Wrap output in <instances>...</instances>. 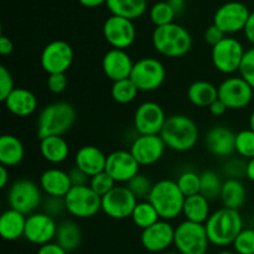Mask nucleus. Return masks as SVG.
Instances as JSON below:
<instances>
[{
	"label": "nucleus",
	"mask_w": 254,
	"mask_h": 254,
	"mask_svg": "<svg viewBox=\"0 0 254 254\" xmlns=\"http://www.w3.org/2000/svg\"><path fill=\"white\" fill-rule=\"evenodd\" d=\"M205 227L211 245L227 247L233 245L236 238L243 231V218L240 211L222 207L211 213Z\"/></svg>",
	"instance_id": "nucleus-1"
},
{
	"label": "nucleus",
	"mask_w": 254,
	"mask_h": 254,
	"mask_svg": "<svg viewBox=\"0 0 254 254\" xmlns=\"http://www.w3.org/2000/svg\"><path fill=\"white\" fill-rule=\"evenodd\" d=\"M76 116L74 107L67 102L47 104L40 112L37 119V136L40 139L54 135L62 136L73 127Z\"/></svg>",
	"instance_id": "nucleus-2"
},
{
	"label": "nucleus",
	"mask_w": 254,
	"mask_h": 254,
	"mask_svg": "<svg viewBox=\"0 0 254 254\" xmlns=\"http://www.w3.org/2000/svg\"><path fill=\"white\" fill-rule=\"evenodd\" d=\"M198 128L188 116L175 114L166 119L160 136L165 145L175 151H189L198 140Z\"/></svg>",
	"instance_id": "nucleus-3"
},
{
	"label": "nucleus",
	"mask_w": 254,
	"mask_h": 254,
	"mask_svg": "<svg viewBox=\"0 0 254 254\" xmlns=\"http://www.w3.org/2000/svg\"><path fill=\"white\" fill-rule=\"evenodd\" d=\"M153 46L160 55L170 59H179L188 54L192 46L190 32L181 25L171 22L156 27L153 32Z\"/></svg>",
	"instance_id": "nucleus-4"
},
{
	"label": "nucleus",
	"mask_w": 254,
	"mask_h": 254,
	"mask_svg": "<svg viewBox=\"0 0 254 254\" xmlns=\"http://www.w3.org/2000/svg\"><path fill=\"white\" fill-rule=\"evenodd\" d=\"M185 198L176 181L165 179L154 184L146 200L155 207L161 220L171 221L183 215Z\"/></svg>",
	"instance_id": "nucleus-5"
},
{
	"label": "nucleus",
	"mask_w": 254,
	"mask_h": 254,
	"mask_svg": "<svg viewBox=\"0 0 254 254\" xmlns=\"http://www.w3.org/2000/svg\"><path fill=\"white\" fill-rule=\"evenodd\" d=\"M174 246L180 254H206L210 241L205 225L186 220L181 222L175 228Z\"/></svg>",
	"instance_id": "nucleus-6"
},
{
	"label": "nucleus",
	"mask_w": 254,
	"mask_h": 254,
	"mask_svg": "<svg viewBox=\"0 0 254 254\" xmlns=\"http://www.w3.org/2000/svg\"><path fill=\"white\" fill-rule=\"evenodd\" d=\"M41 188L34 181L21 179L10 186L7 192V202L10 208L26 215H32L42 203Z\"/></svg>",
	"instance_id": "nucleus-7"
},
{
	"label": "nucleus",
	"mask_w": 254,
	"mask_h": 254,
	"mask_svg": "<svg viewBox=\"0 0 254 254\" xmlns=\"http://www.w3.org/2000/svg\"><path fill=\"white\" fill-rule=\"evenodd\" d=\"M166 77L163 62L154 57H143L134 62L129 78L134 82L139 92H151L160 88Z\"/></svg>",
	"instance_id": "nucleus-8"
},
{
	"label": "nucleus",
	"mask_w": 254,
	"mask_h": 254,
	"mask_svg": "<svg viewBox=\"0 0 254 254\" xmlns=\"http://www.w3.org/2000/svg\"><path fill=\"white\" fill-rule=\"evenodd\" d=\"M66 210L78 218H91L102 211V197L89 185L73 186L64 196Z\"/></svg>",
	"instance_id": "nucleus-9"
},
{
	"label": "nucleus",
	"mask_w": 254,
	"mask_h": 254,
	"mask_svg": "<svg viewBox=\"0 0 254 254\" xmlns=\"http://www.w3.org/2000/svg\"><path fill=\"white\" fill-rule=\"evenodd\" d=\"M246 51L243 45L235 37H225L212 47L211 57L216 69L225 74H232L240 71Z\"/></svg>",
	"instance_id": "nucleus-10"
},
{
	"label": "nucleus",
	"mask_w": 254,
	"mask_h": 254,
	"mask_svg": "<svg viewBox=\"0 0 254 254\" xmlns=\"http://www.w3.org/2000/svg\"><path fill=\"white\" fill-rule=\"evenodd\" d=\"M73 49L64 40H55L42 50L40 64L49 74L66 73L73 62Z\"/></svg>",
	"instance_id": "nucleus-11"
},
{
	"label": "nucleus",
	"mask_w": 254,
	"mask_h": 254,
	"mask_svg": "<svg viewBox=\"0 0 254 254\" xmlns=\"http://www.w3.org/2000/svg\"><path fill=\"white\" fill-rule=\"evenodd\" d=\"M138 198L127 186H116L102 197V211L113 220L131 217Z\"/></svg>",
	"instance_id": "nucleus-12"
},
{
	"label": "nucleus",
	"mask_w": 254,
	"mask_h": 254,
	"mask_svg": "<svg viewBox=\"0 0 254 254\" xmlns=\"http://www.w3.org/2000/svg\"><path fill=\"white\" fill-rule=\"evenodd\" d=\"M166 119V114L160 104L144 102L134 113V128L139 135H160Z\"/></svg>",
	"instance_id": "nucleus-13"
},
{
	"label": "nucleus",
	"mask_w": 254,
	"mask_h": 254,
	"mask_svg": "<svg viewBox=\"0 0 254 254\" xmlns=\"http://www.w3.org/2000/svg\"><path fill=\"white\" fill-rule=\"evenodd\" d=\"M251 11L240 1H230L217 9L213 16V24L225 34H236L243 31L247 25Z\"/></svg>",
	"instance_id": "nucleus-14"
},
{
	"label": "nucleus",
	"mask_w": 254,
	"mask_h": 254,
	"mask_svg": "<svg viewBox=\"0 0 254 254\" xmlns=\"http://www.w3.org/2000/svg\"><path fill=\"white\" fill-rule=\"evenodd\" d=\"M254 89L242 77H230L218 86V99L228 109H243L251 104Z\"/></svg>",
	"instance_id": "nucleus-15"
},
{
	"label": "nucleus",
	"mask_w": 254,
	"mask_h": 254,
	"mask_svg": "<svg viewBox=\"0 0 254 254\" xmlns=\"http://www.w3.org/2000/svg\"><path fill=\"white\" fill-rule=\"evenodd\" d=\"M103 35L113 49L126 50L135 41L136 31L131 20L112 15L104 21Z\"/></svg>",
	"instance_id": "nucleus-16"
},
{
	"label": "nucleus",
	"mask_w": 254,
	"mask_h": 254,
	"mask_svg": "<svg viewBox=\"0 0 254 254\" xmlns=\"http://www.w3.org/2000/svg\"><path fill=\"white\" fill-rule=\"evenodd\" d=\"M57 227L54 217L45 212H36L27 216L24 238L36 246H44L56 238Z\"/></svg>",
	"instance_id": "nucleus-17"
},
{
	"label": "nucleus",
	"mask_w": 254,
	"mask_h": 254,
	"mask_svg": "<svg viewBox=\"0 0 254 254\" xmlns=\"http://www.w3.org/2000/svg\"><path fill=\"white\" fill-rule=\"evenodd\" d=\"M165 143L160 135H138L131 143L129 151L140 166L158 163L165 153Z\"/></svg>",
	"instance_id": "nucleus-18"
},
{
	"label": "nucleus",
	"mask_w": 254,
	"mask_h": 254,
	"mask_svg": "<svg viewBox=\"0 0 254 254\" xmlns=\"http://www.w3.org/2000/svg\"><path fill=\"white\" fill-rule=\"evenodd\" d=\"M175 228L169 221L159 220L150 227L143 230L140 242L148 252L163 253L166 252L171 245H174Z\"/></svg>",
	"instance_id": "nucleus-19"
},
{
	"label": "nucleus",
	"mask_w": 254,
	"mask_h": 254,
	"mask_svg": "<svg viewBox=\"0 0 254 254\" xmlns=\"http://www.w3.org/2000/svg\"><path fill=\"white\" fill-rule=\"evenodd\" d=\"M140 165L129 150H116L107 155L106 173L116 183H129L139 174Z\"/></svg>",
	"instance_id": "nucleus-20"
},
{
	"label": "nucleus",
	"mask_w": 254,
	"mask_h": 254,
	"mask_svg": "<svg viewBox=\"0 0 254 254\" xmlns=\"http://www.w3.org/2000/svg\"><path fill=\"white\" fill-rule=\"evenodd\" d=\"M134 62L126 50L112 49L104 55L102 68L107 78L113 82L122 81L130 77Z\"/></svg>",
	"instance_id": "nucleus-21"
},
{
	"label": "nucleus",
	"mask_w": 254,
	"mask_h": 254,
	"mask_svg": "<svg viewBox=\"0 0 254 254\" xmlns=\"http://www.w3.org/2000/svg\"><path fill=\"white\" fill-rule=\"evenodd\" d=\"M206 148L218 158H227L236 153V134L223 126L212 127L206 133Z\"/></svg>",
	"instance_id": "nucleus-22"
},
{
	"label": "nucleus",
	"mask_w": 254,
	"mask_h": 254,
	"mask_svg": "<svg viewBox=\"0 0 254 254\" xmlns=\"http://www.w3.org/2000/svg\"><path fill=\"white\" fill-rule=\"evenodd\" d=\"M40 188L47 196L64 197L69 192L72 186L68 173L61 169H47L40 178Z\"/></svg>",
	"instance_id": "nucleus-23"
},
{
	"label": "nucleus",
	"mask_w": 254,
	"mask_h": 254,
	"mask_svg": "<svg viewBox=\"0 0 254 254\" xmlns=\"http://www.w3.org/2000/svg\"><path fill=\"white\" fill-rule=\"evenodd\" d=\"M107 155L99 148L86 145L78 149L74 156V165L83 170L89 178L106 171Z\"/></svg>",
	"instance_id": "nucleus-24"
},
{
	"label": "nucleus",
	"mask_w": 254,
	"mask_h": 254,
	"mask_svg": "<svg viewBox=\"0 0 254 254\" xmlns=\"http://www.w3.org/2000/svg\"><path fill=\"white\" fill-rule=\"evenodd\" d=\"M2 103L7 111L16 117H29L36 111L37 98L26 88H15Z\"/></svg>",
	"instance_id": "nucleus-25"
},
{
	"label": "nucleus",
	"mask_w": 254,
	"mask_h": 254,
	"mask_svg": "<svg viewBox=\"0 0 254 254\" xmlns=\"http://www.w3.org/2000/svg\"><path fill=\"white\" fill-rule=\"evenodd\" d=\"M26 218L24 213L14 208L4 211L0 217V236L2 240L12 242L24 237Z\"/></svg>",
	"instance_id": "nucleus-26"
},
{
	"label": "nucleus",
	"mask_w": 254,
	"mask_h": 254,
	"mask_svg": "<svg viewBox=\"0 0 254 254\" xmlns=\"http://www.w3.org/2000/svg\"><path fill=\"white\" fill-rule=\"evenodd\" d=\"M25 156L22 141L11 134H4L0 138V164L6 168L19 165Z\"/></svg>",
	"instance_id": "nucleus-27"
},
{
	"label": "nucleus",
	"mask_w": 254,
	"mask_h": 254,
	"mask_svg": "<svg viewBox=\"0 0 254 254\" xmlns=\"http://www.w3.org/2000/svg\"><path fill=\"white\" fill-rule=\"evenodd\" d=\"M40 153L42 158L51 164H61L69 155L68 143L62 136L54 135L40 139Z\"/></svg>",
	"instance_id": "nucleus-28"
},
{
	"label": "nucleus",
	"mask_w": 254,
	"mask_h": 254,
	"mask_svg": "<svg viewBox=\"0 0 254 254\" xmlns=\"http://www.w3.org/2000/svg\"><path fill=\"white\" fill-rule=\"evenodd\" d=\"M220 198L223 203V207L240 211L247 200L246 186L238 179H227L223 181Z\"/></svg>",
	"instance_id": "nucleus-29"
},
{
	"label": "nucleus",
	"mask_w": 254,
	"mask_h": 254,
	"mask_svg": "<svg viewBox=\"0 0 254 254\" xmlns=\"http://www.w3.org/2000/svg\"><path fill=\"white\" fill-rule=\"evenodd\" d=\"M183 215L185 216L186 221L205 225L206 221L211 216L210 201L201 193L189 196V197L185 198V202H184Z\"/></svg>",
	"instance_id": "nucleus-30"
},
{
	"label": "nucleus",
	"mask_w": 254,
	"mask_h": 254,
	"mask_svg": "<svg viewBox=\"0 0 254 254\" xmlns=\"http://www.w3.org/2000/svg\"><path fill=\"white\" fill-rule=\"evenodd\" d=\"M188 98L196 107H210L218 99V87L207 81H196L189 87Z\"/></svg>",
	"instance_id": "nucleus-31"
},
{
	"label": "nucleus",
	"mask_w": 254,
	"mask_h": 254,
	"mask_svg": "<svg viewBox=\"0 0 254 254\" xmlns=\"http://www.w3.org/2000/svg\"><path fill=\"white\" fill-rule=\"evenodd\" d=\"M146 0H107V7L112 15L135 20L145 12Z\"/></svg>",
	"instance_id": "nucleus-32"
},
{
	"label": "nucleus",
	"mask_w": 254,
	"mask_h": 254,
	"mask_svg": "<svg viewBox=\"0 0 254 254\" xmlns=\"http://www.w3.org/2000/svg\"><path fill=\"white\" fill-rule=\"evenodd\" d=\"M57 243L67 251V253L77 250L82 242V232L79 226L73 221H64L57 227L56 238Z\"/></svg>",
	"instance_id": "nucleus-33"
},
{
	"label": "nucleus",
	"mask_w": 254,
	"mask_h": 254,
	"mask_svg": "<svg viewBox=\"0 0 254 254\" xmlns=\"http://www.w3.org/2000/svg\"><path fill=\"white\" fill-rule=\"evenodd\" d=\"M131 220H133L134 225L140 230H145V228L150 227L154 223L161 220L159 216L158 211L155 210L153 205L146 201H139L136 203L135 208H134L133 213H131Z\"/></svg>",
	"instance_id": "nucleus-34"
},
{
	"label": "nucleus",
	"mask_w": 254,
	"mask_h": 254,
	"mask_svg": "<svg viewBox=\"0 0 254 254\" xmlns=\"http://www.w3.org/2000/svg\"><path fill=\"white\" fill-rule=\"evenodd\" d=\"M112 98L119 104L131 103L136 98L139 93V89L134 84L130 78L122 79V81L113 82V86L111 89Z\"/></svg>",
	"instance_id": "nucleus-35"
},
{
	"label": "nucleus",
	"mask_w": 254,
	"mask_h": 254,
	"mask_svg": "<svg viewBox=\"0 0 254 254\" xmlns=\"http://www.w3.org/2000/svg\"><path fill=\"white\" fill-rule=\"evenodd\" d=\"M201 178V191L200 193L205 196L208 201L216 200L220 197L221 190H222L223 183L221 181L220 176L215 171H203L200 175Z\"/></svg>",
	"instance_id": "nucleus-36"
},
{
	"label": "nucleus",
	"mask_w": 254,
	"mask_h": 254,
	"mask_svg": "<svg viewBox=\"0 0 254 254\" xmlns=\"http://www.w3.org/2000/svg\"><path fill=\"white\" fill-rule=\"evenodd\" d=\"M176 12L170 1H159L150 9V19L156 27L165 26L174 21Z\"/></svg>",
	"instance_id": "nucleus-37"
},
{
	"label": "nucleus",
	"mask_w": 254,
	"mask_h": 254,
	"mask_svg": "<svg viewBox=\"0 0 254 254\" xmlns=\"http://www.w3.org/2000/svg\"><path fill=\"white\" fill-rule=\"evenodd\" d=\"M176 184L185 197L197 195L201 191V178L195 171H184L179 175Z\"/></svg>",
	"instance_id": "nucleus-38"
},
{
	"label": "nucleus",
	"mask_w": 254,
	"mask_h": 254,
	"mask_svg": "<svg viewBox=\"0 0 254 254\" xmlns=\"http://www.w3.org/2000/svg\"><path fill=\"white\" fill-rule=\"evenodd\" d=\"M236 153L247 160L254 158V131L251 128L236 134Z\"/></svg>",
	"instance_id": "nucleus-39"
},
{
	"label": "nucleus",
	"mask_w": 254,
	"mask_h": 254,
	"mask_svg": "<svg viewBox=\"0 0 254 254\" xmlns=\"http://www.w3.org/2000/svg\"><path fill=\"white\" fill-rule=\"evenodd\" d=\"M153 186L154 184L151 183L150 179L140 173L134 176L129 183H127V188L133 192L136 198H148Z\"/></svg>",
	"instance_id": "nucleus-40"
},
{
	"label": "nucleus",
	"mask_w": 254,
	"mask_h": 254,
	"mask_svg": "<svg viewBox=\"0 0 254 254\" xmlns=\"http://www.w3.org/2000/svg\"><path fill=\"white\" fill-rule=\"evenodd\" d=\"M232 246L237 254H254V228H243Z\"/></svg>",
	"instance_id": "nucleus-41"
},
{
	"label": "nucleus",
	"mask_w": 254,
	"mask_h": 254,
	"mask_svg": "<svg viewBox=\"0 0 254 254\" xmlns=\"http://www.w3.org/2000/svg\"><path fill=\"white\" fill-rule=\"evenodd\" d=\"M116 184L117 183L111 178V175L107 174L106 171H103V173L92 176L91 180H89V188H91L97 195L103 197V196L107 195L112 189L116 188Z\"/></svg>",
	"instance_id": "nucleus-42"
},
{
	"label": "nucleus",
	"mask_w": 254,
	"mask_h": 254,
	"mask_svg": "<svg viewBox=\"0 0 254 254\" xmlns=\"http://www.w3.org/2000/svg\"><path fill=\"white\" fill-rule=\"evenodd\" d=\"M238 72L240 76L254 89V46L246 51Z\"/></svg>",
	"instance_id": "nucleus-43"
},
{
	"label": "nucleus",
	"mask_w": 254,
	"mask_h": 254,
	"mask_svg": "<svg viewBox=\"0 0 254 254\" xmlns=\"http://www.w3.org/2000/svg\"><path fill=\"white\" fill-rule=\"evenodd\" d=\"M247 171V161H245L243 158H232L225 164L223 173L227 176V179H238L246 176Z\"/></svg>",
	"instance_id": "nucleus-44"
},
{
	"label": "nucleus",
	"mask_w": 254,
	"mask_h": 254,
	"mask_svg": "<svg viewBox=\"0 0 254 254\" xmlns=\"http://www.w3.org/2000/svg\"><path fill=\"white\" fill-rule=\"evenodd\" d=\"M66 210V203H64V197H52L47 196L46 200L44 201V212L47 213L51 217H57Z\"/></svg>",
	"instance_id": "nucleus-45"
},
{
	"label": "nucleus",
	"mask_w": 254,
	"mask_h": 254,
	"mask_svg": "<svg viewBox=\"0 0 254 254\" xmlns=\"http://www.w3.org/2000/svg\"><path fill=\"white\" fill-rule=\"evenodd\" d=\"M15 89L11 73L5 66H0V101L4 102Z\"/></svg>",
	"instance_id": "nucleus-46"
},
{
	"label": "nucleus",
	"mask_w": 254,
	"mask_h": 254,
	"mask_svg": "<svg viewBox=\"0 0 254 254\" xmlns=\"http://www.w3.org/2000/svg\"><path fill=\"white\" fill-rule=\"evenodd\" d=\"M67 84H68V79H67L66 73L49 74V78H47V88L52 93H62L67 88Z\"/></svg>",
	"instance_id": "nucleus-47"
},
{
	"label": "nucleus",
	"mask_w": 254,
	"mask_h": 254,
	"mask_svg": "<svg viewBox=\"0 0 254 254\" xmlns=\"http://www.w3.org/2000/svg\"><path fill=\"white\" fill-rule=\"evenodd\" d=\"M203 37H205V41L213 47L216 46L218 42H221L223 39H225L226 34L222 31V30L218 29L215 24H212L211 26H208L207 29H206Z\"/></svg>",
	"instance_id": "nucleus-48"
},
{
	"label": "nucleus",
	"mask_w": 254,
	"mask_h": 254,
	"mask_svg": "<svg viewBox=\"0 0 254 254\" xmlns=\"http://www.w3.org/2000/svg\"><path fill=\"white\" fill-rule=\"evenodd\" d=\"M68 175H69V179H71L72 186L89 185V180H91V178H89V176L87 175L83 170H81L79 168H77L76 165H74L73 168L68 171Z\"/></svg>",
	"instance_id": "nucleus-49"
},
{
	"label": "nucleus",
	"mask_w": 254,
	"mask_h": 254,
	"mask_svg": "<svg viewBox=\"0 0 254 254\" xmlns=\"http://www.w3.org/2000/svg\"><path fill=\"white\" fill-rule=\"evenodd\" d=\"M36 254H67V251H64L57 242H50L40 246Z\"/></svg>",
	"instance_id": "nucleus-50"
},
{
	"label": "nucleus",
	"mask_w": 254,
	"mask_h": 254,
	"mask_svg": "<svg viewBox=\"0 0 254 254\" xmlns=\"http://www.w3.org/2000/svg\"><path fill=\"white\" fill-rule=\"evenodd\" d=\"M12 51H14V44H12L11 40L7 36H5V35H1L0 36V54L2 56H7Z\"/></svg>",
	"instance_id": "nucleus-51"
},
{
	"label": "nucleus",
	"mask_w": 254,
	"mask_h": 254,
	"mask_svg": "<svg viewBox=\"0 0 254 254\" xmlns=\"http://www.w3.org/2000/svg\"><path fill=\"white\" fill-rule=\"evenodd\" d=\"M208 109H210V112L212 116L221 117V116H223L226 112H227L228 108L226 107V104L221 101V99H217V101H215L210 107H208Z\"/></svg>",
	"instance_id": "nucleus-52"
},
{
	"label": "nucleus",
	"mask_w": 254,
	"mask_h": 254,
	"mask_svg": "<svg viewBox=\"0 0 254 254\" xmlns=\"http://www.w3.org/2000/svg\"><path fill=\"white\" fill-rule=\"evenodd\" d=\"M243 31H245V35L246 37H247L248 41L254 46V11L251 12V16L250 19H248L247 25H246Z\"/></svg>",
	"instance_id": "nucleus-53"
},
{
	"label": "nucleus",
	"mask_w": 254,
	"mask_h": 254,
	"mask_svg": "<svg viewBox=\"0 0 254 254\" xmlns=\"http://www.w3.org/2000/svg\"><path fill=\"white\" fill-rule=\"evenodd\" d=\"M79 4L86 7H98L101 5L107 4V0H78Z\"/></svg>",
	"instance_id": "nucleus-54"
},
{
	"label": "nucleus",
	"mask_w": 254,
	"mask_h": 254,
	"mask_svg": "<svg viewBox=\"0 0 254 254\" xmlns=\"http://www.w3.org/2000/svg\"><path fill=\"white\" fill-rule=\"evenodd\" d=\"M9 183V173L6 166H0V188L4 189Z\"/></svg>",
	"instance_id": "nucleus-55"
},
{
	"label": "nucleus",
	"mask_w": 254,
	"mask_h": 254,
	"mask_svg": "<svg viewBox=\"0 0 254 254\" xmlns=\"http://www.w3.org/2000/svg\"><path fill=\"white\" fill-rule=\"evenodd\" d=\"M246 178L250 179L254 183V158L247 161V171H246Z\"/></svg>",
	"instance_id": "nucleus-56"
},
{
	"label": "nucleus",
	"mask_w": 254,
	"mask_h": 254,
	"mask_svg": "<svg viewBox=\"0 0 254 254\" xmlns=\"http://www.w3.org/2000/svg\"><path fill=\"white\" fill-rule=\"evenodd\" d=\"M170 4H171V6L174 7V10H175L176 14L183 10V6H184L183 0H173V1H170Z\"/></svg>",
	"instance_id": "nucleus-57"
},
{
	"label": "nucleus",
	"mask_w": 254,
	"mask_h": 254,
	"mask_svg": "<svg viewBox=\"0 0 254 254\" xmlns=\"http://www.w3.org/2000/svg\"><path fill=\"white\" fill-rule=\"evenodd\" d=\"M250 128L254 131V109L252 113H251V117H250Z\"/></svg>",
	"instance_id": "nucleus-58"
},
{
	"label": "nucleus",
	"mask_w": 254,
	"mask_h": 254,
	"mask_svg": "<svg viewBox=\"0 0 254 254\" xmlns=\"http://www.w3.org/2000/svg\"><path fill=\"white\" fill-rule=\"evenodd\" d=\"M217 254H237L235 252V251H221V252H218Z\"/></svg>",
	"instance_id": "nucleus-59"
},
{
	"label": "nucleus",
	"mask_w": 254,
	"mask_h": 254,
	"mask_svg": "<svg viewBox=\"0 0 254 254\" xmlns=\"http://www.w3.org/2000/svg\"><path fill=\"white\" fill-rule=\"evenodd\" d=\"M160 254H180V253H179V252H168V251H166V252H163Z\"/></svg>",
	"instance_id": "nucleus-60"
},
{
	"label": "nucleus",
	"mask_w": 254,
	"mask_h": 254,
	"mask_svg": "<svg viewBox=\"0 0 254 254\" xmlns=\"http://www.w3.org/2000/svg\"><path fill=\"white\" fill-rule=\"evenodd\" d=\"M252 218H253V225H254V208H253V212H252Z\"/></svg>",
	"instance_id": "nucleus-61"
},
{
	"label": "nucleus",
	"mask_w": 254,
	"mask_h": 254,
	"mask_svg": "<svg viewBox=\"0 0 254 254\" xmlns=\"http://www.w3.org/2000/svg\"><path fill=\"white\" fill-rule=\"evenodd\" d=\"M168 1H173V0H168Z\"/></svg>",
	"instance_id": "nucleus-62"
}]
</instances>
